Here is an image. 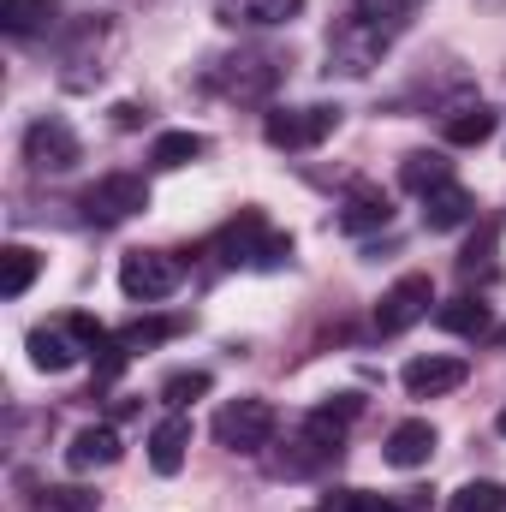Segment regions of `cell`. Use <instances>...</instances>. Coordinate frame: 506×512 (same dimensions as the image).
I'll return each instance as SVG.
<instances>
[{
  "mask_svg": "<svg viewBox=\"0 0 506 512\" xmlns=\"http://www.w3.org/2000/svg\"><path fill=\"white\" fill-rule=\"evenodd\" d=\"M274 429H280V417H274L268 399H233V405L215 411V441L227 453H262L274 441Z\"/></svg>",
  "mask_w": 506,
  "mask_h": 512,
  "instance_id": "obj_1",
  "label": "cell"
},
{
  "mask_svg": "<svg viewBox=\"0 0 506 512\" xmlns=\"http://www.w3.org/2000/svg\"><path fill=\"white\" fill-rule=\"evenodd\" d=\"M24 161L36 173H72L84 161V143H78V131L66 126L60 114H42L36 126L24 131Z\"/></svg>",
  "mask_w": 506,
  "mask_h": 512,
  "instance_id": "obj_2",
  "label": "cell"
},
{
  "mask_svg": "<svg viewBox=\"0 0 506 512\" xmlns=\"http://www.w3.org/2000/svg\"><path fill=\"white\" fill-rule=\"evenodd\" d=\"M334 131H340V108H328V102H316V108H280V114L262 120V137L274 149H316Z\"/></svg>",
  "mask_w": 506,
  "mask_h": 512,
  "instance_id": "obj_3",
  "label": "cell"
},
{
  "mask_svg": "<svg viewBox=\"0 0 506 512\" xmlns=\"http://www.w3.org/2000/svg\"><path fill=\"white\" fill-rule=\"evenodd\" d=\"M435 304V280L429 274H399L376 304V334H405L411 322H423Z\"/></svg>",
  "mask_w": 506,
  "mask_h": 512,
  "instance_id": "obj_4",
  "label": "cell"
},
{
  "mask_svg": "<svg viewBox=\"0 0 506 512\" xmlns=\"http://www.w3.org/2000/svg\"><path fill=\"white\" fill-rule=\"evenodd\" d=\"M221 256H227V262H251V268H274L280 256H292V239L268 233V227H262V215L245 209V215L221 233Z\"/></svg>",
  "mask_w": 506,
  "mask_h": 512,
  "instance_id": "obj_5",
  "label": "cell"
},
{
  "mask_svg": "<svg viewBox=\"0 0 506 512\" xmlns=\"http://www.w3.org/2000/svg\"><path fill=\"white\" fill-rule=\"evenodd\" d=\"M179 256L167 251H131L126 262H120V292L126 298H137V304H155V298H167L173 286H179Z\"/></svg>",
  "mask_w": 506,
  "mask_h": 512,
  "instance_id": "obj_6",
  "label": "cell"
},
{
  "mask_svg": "<svg viewBox=\"0 0 506 512\" xmlns=\"http://www.w3.org/2000/svg\"><path fill=\"white\" fill-rule=\"evenodd\" d=\"M149 209V185L137 173H108L84 191V215L90 221H126V215H143Z\"/></svg>",
  "mask_w": 506,
  "mask_h": 512,
  "instance_id": "obj_7",
  "label": "cell"
},
{
  "mask_svg": "<svg viewBox=\"0 0 506 512\" xmlns=\"http://www.w3.org/2000/svg\"><path fill=\"white\" fill-rule=\"evenodd\" d=\"M471 376V364L465 358H447V352H429V358H411L405 370H399V382L411 399H441V393H453V387H465Z\"/></svg>",
  "mask_w": 506,
  "mask_h": 512,
  "instance_id": "obj_8",
  "label": "cell"
},
{
  "mask_svg": "<svg viewBox=\"0 0 506 512\" xmlns=\"http://www.w3.org/2000/svg\"><path fill=\"white\" fill-rule=\"evenodd\" d=\"M387 221H393V197H387L381 185H352V191H346V203H340V233L364 239V233H381Z\"/></svg>",
  "mask_w": 506,
  "mask_h": 512,
  "instance_id": "obj_9",
  "label": "cell"
},
{
  "mask_svg": "<svg viewBox=\"0 0 506 512\" xmlns=\"http://www.w3.org/2000/svg\"><path fill=\"white\" fill-rule=\"evenodd\" d=\"M471 215H477V197H471L465 185H453V179L423 197V227H429V233H453V227H465Z\"/></svg>",
  "mask_w": 506,
  "mask_h": 512,
  "instance_id": "obj_10",
  "label": "cell"
},
{
  "mask_svg": "<svg viewBox=\"0 0 506 512\" xmlns=\"http://www.w3.org/2000/svg\"><path fill=\"white\" fill-rule=\"evenodd\" d=\"M30 364L42 370V376H60V370H72L78 364V352H84V340L72 334V328H30Z\"/></svg>",
  "mask_w": 506,
  "mask_h": 512,
  "instance_id": "obj_11",
  "label": "cell"
},
{
  "mask_svg": "<svg viewBox=\"0 0 506 512\" xmlns=\"http://www.w3.org/2000/svg\"><path fill=\"white\" fill-rule=\"evenodd\" d=\"M387 465L393 471H417V465H429V453H435V423H423V417H411V423H399L393 435H387Z\"/></svg>",
  "mask_w": 506,
  "mask_h": 512,
  "instance_id": "obj_12",
  "label": "cell"
},
{
  "mask_svg": "<svg viewBox=\"0 0 506 512\" xmlns=\"http://www.w3.org/2000/svg\"><path fill=\"white\" fill-rule=\"evenodd\" d=\"M114 459H120V429H114V423H90V429H78L72 447H66V465H72V471H96V465H114Z\"/></svg>",
  "mask_w": 506,
  "mask_h": 512,
  "instance_id": "obj_13",
  "label": "cell"
},
{
  "mask_svg": "<svg viewBox=\"0 0 506 512\" xmlns=\"http://www.w3.org/2000/svg\"><path fill=\"white\" fill-rule=\"evenodd\" d=\"M185 447H191V417H161L155 429H149V465L161 471V477H173L179 465H185Z\"/></svg>",
  "mask_w": 506,
  "mask_h": 512,
  "instance_id": "obj_14",
  "label": "cell"
},
{
  "mask_svg": "<svg viewBox=\"0 0 506 512\" xmlns=\"http://www.w3.org/2000/svg\"><path fill=\"white\" fill-rule=\"evenodd\" d=\"M298 12H304V0H221V18H227V24H245V30L292 24Z\"/></svg>",
  "mask_w": 506,
  "mask_h": 512,
  "instance_id": "obj_15",
  "label": "cell"
},
{
  "mask_svg": "<svg viewBox=\"0 0 506 512\" xmlns=\"http://www.w3.org/2000/svg\"><path fill=\"white\" fill-rule=\"evenodd\" d=\"M399 179H405V191L429 197L435 185H447V179H453V161H447V155H435V149H411V155H405V167H399Z\"/></svg>",
  "mask_w": 506,
  "mask_h": 512,
  "instance_id": "obj_16",
  "label": "cell"
},
{
  "mask_svg": "<svg viewBox=\"0 0 506 512\" xmlns=\"http://www.w3.org/2000/svg\"><path fill=\"white\" fill-rule=\"evenodd\" d=\"M36 268H42V256L30 251V245H6L0 251V298H24L30 280H36Z\"/></svg>",
  "mask_w": 506,
  "mask_h": 512,
  "instance_id": "obj_17",
  "label": "cell"
},
{
  "mask_svg": "<svg viewBox=\"0 0 506 512\" xmlns=\"http://www.w3.org/2000/svg\"><path fill=\"white\" fill-rule=\"evenodd\" d=\"M203 149H209V137H203V131H161V137H155V149H149V161H155V167H191Z\"/></svg>",
  "mask_w": 506,
  "mask_h": 512,
  "instance_id": "obj_18",
  "label": "cell"
},
{
  "mask_svg": "<svg viewBox=\"0 0 506 512\" xmlns=\"http://www.w3.org/2000/svg\"><path fill=\"white\" fill-rule=\"evenodd\" d=\"M54 12H60V0H0V24L12 36H36L42 24H54Z\"/></svg>",
  "mask_w": 506,
  "mask_h": 512,
  "instance_id": "obj_19",
  "label": "cell"
},
{
  "mask_svg": "<svg viewBox=\"0 0 506 512\" xmlns=\"http://www.w3.org/2000/svg\"><path fill=\"white\" fill-rule=\"evenodd\" d=\"M435 322H441L447 334H489V304H483V298H447V304L435 310Z\"/></svg>",
  "mask_w": 506,
  "mask_h": 512,
  "instance_id": "obj_20",
  "label": "cell"
},
{
  "mask_svg": "<svg viewBox=\"0 0 506 512\" xmlns=\"http://www.w3.org/2000/svg\"><path fill=\"white\" fill-rule=\"evenodd\" d=\"M441 137L453 143V149H471V143H489L495 137V108H465V114H453Z\"/></svg>",
  "mask_w": 506,
  "mask_h": 512,
  "instance_id": "obj_21",
  "label": "cell"
},
{
  "mask_svg": "<svg viewBox=\"0 0 506 512\" xmlns=\"http://www.w3.org/2000/svg\"><path fill=\"white\" fill-rule=\"evenodd\" d=\"M173 334H185L179 316H149V322H131L120 340H126L131 352H143V346H161V340H173Z\"/></svg>",
  "mask_w": 506,
  "mask_h": 512,
  "instance_id": "obj_22",
  "label": "cell"
},
{
  "mask_svg": "<svg viewBox=\"0 0 506 512\" xmlns=\"http://www.w3.org/2000/svg\"><path fill=\"white\" fill-rule=\"evenodd\" d=\"M501 507H506V495L495 489V483H483V477H477V483H465V489L447 501V512H501Z\"/></svg>",
  "mask_w": 506,
  "mask_h": 512,
  "instance_id": "obj_23",
  "label": "cell"
},
{
  "mask_svg": "<svg viewBox=\"0 0 506 512\" xmlns=\"http://www.w3.org/2000/svg\"><path fill=\"white\" fill-rule=\"evenodd\" d=\"M209 393V370H179V376H167L161 382V399L179 411V405H191V399H203Z\"/></svg>",
  "mask_w": 506,
  "mask_h": 512,
  "instance_id": "obj_24",
  "label": "cell"
},
{
  "mask_svg": "<svg viewBox=\"0 0 506 512\" xmlns=\"http://www.w3.org/2000/svg\"><path fill=\"white\" fill-rule=\"evenodd\" d=\"M411 6H423V0H352V18H364V24H376V30H381V18H387V24H399Z\"/></svg>",
  "mask_w": 506,
  "mask_h": 512,
  "instance_id": "obj_25",
  "label": "cell"
},
{
  "mask_svg": "<svg viewBox=\"0 0 506 512\" xmlns=\"http://www.w3.org/2000/svg\"><path fill=\"white\" fill-rule=\"evenodd\" d=\"M328 512H393V501H381V495H364V489H340Z\"/></svg>",
  "mask_w": 506,
  "mask_h": 512,
  "instance_id": "obj_26",
  "label": "cell"
},
{
  "mask_svg": "<svg viewBox=\"0 0 506 512\" xmlns=\"http://www.w3.org/2000/svg\"><path fill=\"white\" fill-rule=\"evenodd\" d=\"M96 352H102V358H96V382H114V376L126 370V358H131V346H126V340H102Z\"/></svg>",
  "mask_w": 506,
  "mask_h": 512,
  "instance_id": "obj_27",
  "label": "cell"
},
{
  "mask_svg": "<svg viewBox=\"0 0 506 512\" xmlns=\"http://www.w3.org/2000/svg\"><path fill=\"white\" fill-rule=\"evenodd\" d=\"M48 507L54 512H90L96 495H84V489H48Z\"/></svg>",
  "mask_w": 506,
  "mask_h": 512,
  "instance_id": "obj_28",
  "label": "cell"
},
{
  "mask_svg": "<svg viewBox=\"0 0 506 512\" xmlns=\"http://www.w3.org/2000/svg\"><path fill=\"white\" fill-rule=\"evenodd\" d=\"M114 126L137 131V126H143V108H137V102H114Z\"/></svg>",
  "mask_w": 506,
  "mask_h": 512,
  "instance_id": "obj_29",
  "label": "cell"
},
{
  "mask_svg": "<svg viewBox=\"0 0 506 512\" xmlns=\"http://www.w3.org/2000/svg\"><path fill=\"white\" fill-rule=\"evenodd\" d=\"M495 429H501V435H506V405H501V417H495Z\"/></svg>",
  "mask_w": 506,
  "mask_h": 512,
  "instance_id": "obj_30",
  "label": "cell"
}]
</instances>
